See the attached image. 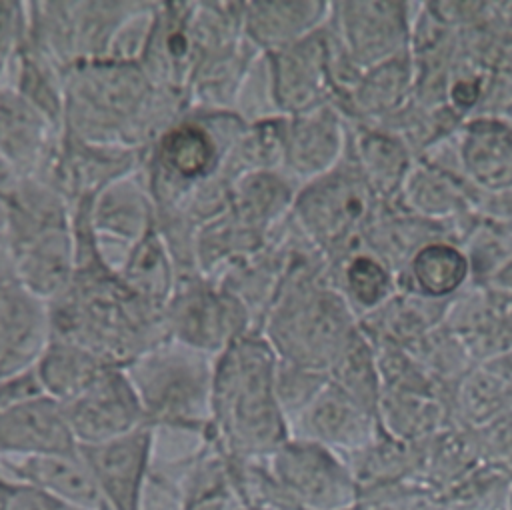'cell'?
I'll list each match as a JSON object with an SVG mask.
<instances>
[{"label": "cell", "mask_w": 512, "mask_h": 510, "mask_svg": "<svg viewBox=\"0 0 512 510\" xmlns=\"http://www.w3.org/2000/svg\"><path fill=\"white\" fill-rule=\"evenodd\" d=\"M258 334L278 360L324 374L360 334V320L334 288L328 262L294 222L290 262Z\"/></svg>", "instance_id": "1"}, {"label": "cell", "mask_w": 512, "mask_h": 510, "mask_svg": "<svg viewBox=\"0 0 512 510\" xmlns=\"http://www.w3.org/2000/svg\"><path fill=\"white\" fill-rule=\"evenodd\" d=\"M276 362L258 332L216 356L210 432L232 460H264L290 438L274 390Z\"/></svg>", "instance_id": "2"}, {"label": "cell", "mask_w": 512, "mask_h": 510, "mask_svg": "<svg viewBox=\"0 0 512 510\" xmlns=\"http://www.w3.org/2000/svg\"><path fill=\"white\" fill-rule=\"evenodd\" d=\"M140 64L90 60L64 72V134L102 146L138 148V126L154 94Z\"/></svg>", "instance_id": "3"}, {"label": "cell", "mask_w": 512, "mask_h": 510, "mask_svg": "<svg viewBox=\"0 0 512 510\" xmlns=\"http://www.w3.org/2000/svg\"><path fill=\"white\" fill-rule=\"evenodd\" d=\"M216 356L166 338L122 366L150 428L208 430Z\"/></svg>", "instance_id": "4"}, {"label": "cell", "mask_w": 512, "mask_h": 510, "mask_svg": "<svg viewBox=\"0 0 512 510\" xmlns=\"http://www.w3.org/2000/svg\"><path fill=\"white\" fill-rule=\"evenodd\" d=\"M246 124L232 112L188 110L148 150L144 174L158 210L176 208L200 184L216 178L226 152Z\"/></svg>", "instance_id": "5"}, {"label": "cell", "mask_w": 512, "mask_h": 510, "mask_svg": "<svg viewBox=\"0 0 512 510\" xmlns=\"http://www.w3.org/2000/svg\"><path fill=\"white\" fill-rule=\"evenodd\" d=\"M382 206L348 152L338 168L298 190L292 222L330 266L366 248L364 232Z\"/></svg>", "instance_id": "6"}, {"label": "cell", "mask_w": 512, "mask_h": 510, "mask_svg": "<svg viewBox=\"0 0 512 510\" xmlns=\"http://www.w3.org/2000/svg\"><path fill=\"white\" fill-rule=\"evenodd\" d=\"M162 318L168 338L210 356L222 354L236 340L256 332L246 306L232 292L202 276L178 280Z\"/></svg>", "instance_id": "7"}, {"label": "cell", "mask_w": 512, "mask_h": 510, "mask_svg": "<svg viewBox=\"0 0 512 510\" xmlns=\"http://www.w3.org/2000/svg\"><path fill=\"white\" fill-rule=\"evenodd\" d=\"M420 2H332L326 30L360 72L410 52Z\"/></svg>", "instance_id": "8"}, {"label": "cell", "mask_w": 512, "mask_h": 510, "mask_svg": "<svg viewBox=\"0 0 512 510\" xmlns=\"http://www.w3.org/2000/svg\"><path fill=\"white\" fill-rule=\"evenodd\" d=\"M144 164V162H142ZM98 260L118 276L130 252L156 230L158 208L144 168L112 182L84 202Z\"/></svg>", "instance_id": "9"}, {"label": "cell", "mask_w": 512, "mask_h": 510, "mask_svg": "<svg viewBox=\"0 0 512 510\" xmlns=\"http://www.w3.org/2000/svg\"><path fill=\"white\" fill-rule=\"evenodd\" d=\"M264 460L300 510H352L360 504L352 470L336 450L288 438Z\"/></svg>", "instance_id": "10"}, {"label": "cell", "mask_w": 512, "mask_h": 510, "mask_svg": "<svg viewBox=\"0 0 512 510\" xmlns=\"http://www.w3.org/2000/svg\"><path fill=\"white\" fill-rule=\"evenodd\" d=\"M62 410L78 446L102 444L148 426L140 400L118 366H106Z\"/></svg>", "instance_id": "11"}, {"label": "cell", "mask_w": 512, "mask_h": 510, "mask_svg": "<svg viewBox=\"0 0 512 510\" xmlns=\"http://www.w3.org/2000/svg\"><path fill=\"white\" fill-rule=\"evenodd\" d=\"M350 152V122L334 104L286 118L282 172L298 186H306L334 168Z\"/></svg>", "instance_id": "12"}, {"label": "cell", "mask_w": 512, "mask_h": 510, "mask_svg": "<svg viewBox=\"0 0 512 510\" xmlns=\"http://www.w3.org/2000/svg\"><path fill=\"white\" fill-rule=\"evenodd\" d=\"M104 510H140L152 466V430L142 426L114 440L80 446Z\"/></svg>", "instance_id": "13"}, {"label": "cell", "mask_w": 512, "mask_h": 510, "mask_svg": "<svg viewBox=\"0 0 512 510\" xmlns=\"http://www.w3.org/2000/svg\"><path fill=\"white\" fill-rule=\"evenodd\" d=\"M268 58L274 96L282 116H298L334 104L336 92L324 28L288 48L268 54Z\"/></svg>", "instance_id": "14"}, {"label": "cell", "mask_w": 512, "mask_h": 510, "mask_svg": "<svg viewBox=\"0 0 512 510\" xmlns=\"http://www.w3.org/2000/svg\"><path fill=\"white\" fill-rule=\"evenodd\" d=\"M142 162L144 150L90 144L62 134L58 152L42 180L56 186L76 208L112 182L136 172Z\"/></svg>", "instance_id": "15"}, {"label": "cell", "mask_w": 512, "mask_h": 510, "mask_svg": "<svg viewBox=\"0 0 512 510\" xmlns=\"http://www.w3.org/2000/svg\"><path fill=\"white\" fill-rule=\"evenodd\" d=\"M52 338L50 304L16 278L0 280V378L32 370Z\"/></svg>", "instance_id": "16"}, {"label": "cell", "mask_w": 512, "mask_h": 510, "mask_svg": "<svg viewBox=\"0 0 512 510\" xmlns=\"http://www.w3.org/2000/svg\"><path fill=\"white\" fill-rule=\"evenodd\" d=\"M62 130L14 88H0V156L18 178H42Z\"/></svg>", "instance_id": "17"}, {"label": "cell", "mask_w": 512, "mask_h": 510, "mask_svg": "<svg viewBox=\"0 0 512 510\" xmlns=\"http://www.w3.org/2000/svg\"><path fill=\"white\" fill-rule=\"evenodd\" d=\"M288 432L290 438L350 454L370 444L382 428L376 414L328 380L322 392L288 424Z\"/></svg>", "instance_id": "18"}, {"label": "cell", "mask_w": 512, "mask_h": 510, "mask_svg": "<svg viewBox=\"0 0 512 510\" xmlns=\"http://www.w3.org/2000/svg\"><path fill=\"white\" fill-rule=\"evenodd\" d=\"M62 404L38 396L0 410V458H28L78 452Z\"/></svg>", "instance_id": "19"}, {"label": "cell", "mask_w": 512, "mask_h": 510, "mask_svg": "<svg viewBox=\"0 0 512 510\" xmlns=\"http://www.w3.org/2000/svg\"><path fill=\"white\" fill-rule=\"evenodd\" d=\"M460 172L484 198L512 192V122L472 118L456 130Z\"/></svg>", "instance_id": "20"}, {"label": "cell", "mask_w": 512, "mask_h": 510, "mask_svg": "<svg viewBox=\"0 0 512 510\" xmlns=\"http://www.w3.org/2000/svg\"><path fill=\"white\" fill-rule=\"evenodd\" d=\"M192 2H160L156 26L140 68L154 86L188 92L198 50L190 26Z\"/></svg>", "instance_id": "21"}, {"label": "cell", "mask_w": 512, "mask_h": 510, "mask_svg": "<svg viewBox=\"0 0 512 510\" xmlns=\"http://www.w3.org/2000/svg\"><path fill=\"white\" fill-rule=\"evenodd\" d=\"M332 2L322 0H260L244 2V36L262 54H274L322 30Z\"/></svg>", "instance_id": "22"}, {"label": "cell", "mask_w": 512, "mask_h": 510, "mask_svg": "<svg viewBox=\"0 0 512 510\" xmlns=\"http://www.w3.org/2000/svg\"><path fill=\"white\" fill-rule=\"evenodd\" d=\"M0 474L12 484L40 490L82 508L104 510L94 478L80 456V448L72 454L28 458L2 456Z\"/></svg>", "instance_id": "23"}, {"label": "cell", "mask_w": 512, "mask_h": 510, "mask_svg": "<svg viewBox=\"0 0 512 510\" xmlns=\"http://www.w3.org/2000/svg\"><path fill=\"white\" fill-rule=\"evenodd\" d=\"M14 278L38 298L52 302L76 274L74 222L46 230L12 252Z\"/></svg>", "instance_id": "24"}, {"label": "cell", "mask_w": 512, "mask_h": 510, "mask_svg": "<svg viewBox=\"0 0 512 510\" xmlns=\"http://www.w3.org/2000/svg\"><path fill=\"white\" fill-rule=\"evenodd\" d=\"M414 100V64L410 52L362 74L344 104L350 124L378 128Z\"/></svg>", "instance_id": "25"}, {"label": "cell", "mask_w": 512, "mask_h": 510, "mask_svg": "<svg viewBox=\"0 0 512 510\" xmlns=\"http://www.w3.org/2000/svg\"><path fill=\"white\" fill-rule=\"evenodd\" d=\"M350 156L380 202L392 204L416 154L392 132L350 124Z\"/></svg>", "instance_id": "26"}, {"label": "cell", "mask_w": 512, "mask_h": 510, "mask_svg": "<svg viewBox=\"0 0 512 510\" xmlns=\"http://www.w3.org/2000/svg\"><path fill=\"white\" fill-rule=\"evenodd\" d=\"M352 470L360 500L390 488L418 484L422 468V444L396 440L380 432L370 444L342 454Z\"/></svg>", "instance_id": "27"}, {"label": "cell", "mask_w": 512, "mask_h": 510, "mask_svg": "<svg viewBox=\"0 0 512 510\" xmlns=\"http://www.w3.org/2000/svg\"><path fill=\"white\" fill-rule=\"evenodd\" d=\"M298 186L280 170L254 172L230 186V210L250 228L272 238L292 216Z\"/></svg>", "instance_id": "28"}, {"label": "cell", "mask_w": 512, "mask_h": 510, "mask_svg": "<svg viewBox=\"0 0 512 510\" xmlns=\"http://www.w3.org/2000/svg\"><path fill=\"white\" fill-rule=\"evenodd\" d=\"M262 54L244 36L242 42L204 54L192 74L188 100L192 110L232 112L238 86L252 64Z\"/></svg>", "instance_id": "29"}, {"label": "cell", "mask_w": 512, "mask_h": 510, "mask_svg": "<svg viewBox=\"0 0 512 510\" xmlns=\"http://www.w3.org/2000/svg\"><path fill=\"white\" fill-rule=\"evenodd\" d=\"M470 280V262L464 250L450 240H436L422 246L396 278L398 288L440 302L452 300Z\"/></svg>", "instance_id": "30"}, {"label": "cell", "mask_w": 512, "mask_h": 510, "mask_svg": "<svg viewBox=\"0 0 512 510\" xmlns=\"http://www.w3.org/2000/svg\"><path fill=\"white\" fill-rule=\"evenodd\" d=\"M378 422L384 434L402 442L422 444L452 424L450 402L430 394L382 390Z\"/></svg>", "instance_id": "31"}, {"label": "cell", "mask_w": 512, "mask_h": 510, "mask_svg": "<svg viewBox=\"0 0 512 510\" xmlns=\"http://www.w3.org/2000/svg\"><path fill=\"white\" fill-rule=\"evenodd\" d=\"M328 274L358 318L382 306L398 290L396 274L366 248L330 264Z\"/></svg>", "instance_id": "32"}, {"label": "cell", "mask_w": 512, "mask_h": 510, "mask_svg": "<svg viewBox=\"0 0 512 510\" xmlns=\"http://www.w3.org/2000/svg\"><path fill=\"white\" fill-rule=\"evenodd\" d=\"M118 278L134 296L164 310L176 290L178 272L158 230L148 234L130 252Z\"/></svg>", "instance_id": "33"}, {"label": "cell", "mask_w": 512, "mask_h": 510, "mask_svg": "<svg viewBox=\"0 0 512 510\" xmlns=\"http://www.w3.org/2000/svg\"><path fill=\"white\" fill-rule=\"evenodd\" d=\"M106 366L90 350L68 340L52 338L34 370L44 394L64 404L78 396Z\"/></svg>", "instance_id": "34"}, {"label": "cell", "mask_w": 512, "mask_h": 510, "mask_svg": "<svg viewBox=\"0 0 512 510\" xmlns=\"http://www.w3.org/2000/svg\"><path fill=\"white\" fill-rule=\"evenodd\" d=\"M286 116L248 124L226 152L220 176L232 186L242 176L254 172L280 170L284 162Z\"/></svg>", "instance_id": "35"}, {"label": "cell", "mask_w": 512, "mask_h": 510, "mask_svg": "<svg viewBox=\"0 0 512 510\" xmlns=\"http://www.w3.org/2000/svg\"><path fill=\"white\" fill-rule=\"evenodd\" d=\"M328 380L342 392L354 398L368 412L378 416V402L382 394V382L376 366V354L360 328V334L340 354L334 366L328 370Z\"/></svg>", "instance_id": "36"}, {"label": "cell", "mask_w": 512, "mask_h": 510, "mask_svg": "<svg viewBox=\"0 0 512 510\" xmlns=\"http://www.w3.org/2000/svg\"><path fill=\"white\" fill-rule=\"evenodd\" d=\"M232 114H236L246 126L282 118V112L274 96L268 54H258L248 66L238 86V92L232 104Z\"/></svg>", "instance_id": "37"}, {"label": "cell", "mask_w": 512, "mask_h": 510, "mask_svg": "<svg viewBox=\"0 0 512 510\" xmlns=\"http://www.w3.org/2000/svg\"><path fill=\"white\" fill-rule=\"evenodd\" d=\"M160 2H138L134 12H130L122 24L116 28L104 60L120 64H140L150 44Z\"/></svg>", "instance_id": "38"}, {"label": "cell", "mask_w": 512, "mask_h": 510, "mask_svg": "<svg viewBox=\"0 0 512 510\" xmlns=\"http://www.w3.org/2000/svg\"><path fill=\"white\" fill-rule=\"evenodd\" d=\"M326 384L328 374L278 360L274 374V390L286 422L290 424L322 392Z\"/></svg>", "instance_id": "39"}, {"label": "cell", "mask_w": 512, "mask_h": 510, "mask_svg": "<svg viewBox=\"0 0 512 510\" xmlns=\"http://www.w3.org/2000/svg\"><path fill=\"white\" fill-rule=\"evenodd\" d=\"M28 32V4L0 0V88L8 86L12 60Z\"/></svg>", "instance_id": "40"}, {"label": "cell", "mask_w": 512, "mask_h": 510, "mask_svg": "<svg viewBox=\"0 0 512 510\" xmlns=\"http://www.w3.org/2000/svg\"><path fill=\"white\" fill-rule=\"evenodd\" d=\"M484 464L512 474V414L472 430Z\"/></svg>", "instance_id": "41"}, {"label": "cell", "mask_w": 512, "mask_h": 510, "mask_svg": "<svg viewBox=\"0 0 512 510\" xmlns=\"http://www.w3.org/2000/svg\"><path fill=\"white\" fill-rule=\"evenodd\" d=\"M362 510H436V500L420 484L376 492L358 504Z\"/></svg>", "instance_id": "42"}, {"label": "cell", "mask_w": 512, "mask_h": 510, "mask_svg": "<svg viewBox=\"0 0 512 510\" xmlns=\"http://www.w3.org/2000/svg\"><path fill=\"white\" fill-rule=\"evenodd\" d=\"M38 396H46V394L40 386V380H38L34 368L0 378V410L22 404V402L38 398Z\"/></svg>", "instance_id": "43"}, {"label": "cell", "mask_w": 512, "mask_h": 510, "mask_svg": "<svg viewBox=\"0 0 512 510\" xmlns=\"http://www.w3.org/2000/svg\"><path fill=\"white\" fill-rule=\"evenodd\" d=\"M8 510H90V508H82L66 500H60L56 496L44 494L40 490L14 484Z\"/></svg>", "instance_id": "44"}, {"label": "cell", "mask_w": 512, "mask_h": 510, "mask_svg": "<svg viewBox=\"0 0 512 510\" xmlns=\"http://www.w3.org/2000/svg\"><path fill=\"white\" fill-rule=\"evenodd\" d=\"M480 364L492 374V378L496 380V384L512 412V350L502 352V354H498L486 362H480Z\"/></svg>", "instance_id": "45"}, {"label": "cell", "mask_w": 512, "mask_h": 510, "mask_svg": "<svg viewBox=\"0 0 512 510\" xmlns=\"http://www.w3.org/2000/svg\"><path fill=\"white\" fill-rule=\"evenodd\" d=\"M18 176L14 174V170L8 166V162L0 156V196L8 194V190L16 184Z\"/></svg>", "instance_id": "46"}, {"label": "cell", "mask_w": 512, "mask_h": 510, "mask_svg": "<svg viewBox=\"0 0 512 510\" xmlns=\"http://www.w3.org/2000/svg\"><path fill=\"white\" fill-rule=\"evenodd\" d=\"M12 490H14V484L8 482V480L0 474V510H8V502H10Z\"/></svg>", "instance_id": "47"}, {"label": "cell", "mask_w": 512, "mask_h": 510, "mask_svg": "<svg viewBox=\"0 0 512 510\" xmlns=\"http://www.w3.org/2000/svg\"><path fill=\"white\" fill-rule=\"evenodd\" d=\"M436 510H482L476 506H466V504H450V502H436Z\"/></svg>", "instance_id": "48"}, {"label": "cell", "mask_w": 512, "mask_h": 510, "mask_svg": "<svg viewBox=\"0 0 512 510\" xmlns=\"http://www.w3.org/2000/svg\"><path fill=\"white\" fill-rule=\"evenodd\" d=\"M234 510H252V508H248L246 504H240V506H238V508H234Z\"/></svg>", "instance_id": "49"}, {"label": "cell", "mask_w": 512, "mask_h": 510, "mask_svg": "<svg viewBox=\"0 0 512 510\" xmlns=\"http://www.w3.org/2000/svg\"><path fill=\"white\" fill-rule=\"evenodd\" d=\"M352 510H362V508H360V506H356V508H352Z\"/></svg>", "instance_id": "50"}]
</instances>
